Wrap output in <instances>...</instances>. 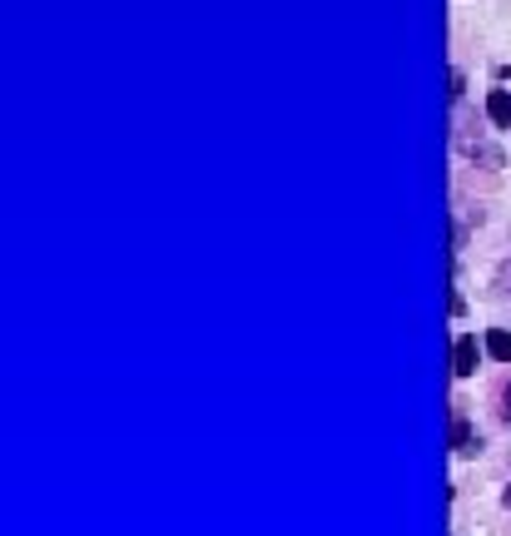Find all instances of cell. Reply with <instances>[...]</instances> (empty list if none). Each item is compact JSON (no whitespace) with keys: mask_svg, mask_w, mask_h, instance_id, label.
Instances as JSON below:
<instances>
[{"mask_svg":"<svg viewBox=\"0 0 511 536\" xmlns=\"http://www.w3.org/2000/svg\"><path fill=\"white\" fill-rule=\"evenodd\" d=\"M487 343H477V333H457L452 338V378H477Z\"/></svg>","mask_w":511,"mask_h":536,"instance_id":"6da1fadb","label":"cell"},{"mask_svg":"<svg viewBox=\"0 0 511 536\" xmlns=\"http://www.w3.org/2000/svg\"><path fill=\"white\" fill-rule=\"evenodd\" d=\"M452 452H457V457H477V452H482V437H477V427L467 422V412H452Z\"/></svg>","mask_w":511,"mask_h":536,"instance_id":"7a4b0ae2","label":"cell"},{"mask_svg":"<svg viewBox=\"0 0 511 536\" xmlns=\"http://www.w3.org/2000/svg\"><path fill=\"white\" fill-rule=\"evenodd\" d=\"M487 120L497 130H511V90H487Z\"/></svg>","mask_w":511,"mask_h":536,"instance_id":"3957f363","label":"cell"},{"mask_svg":"<svg viewBox=\"0 0 511 536\" xmlns=\"http://www.w3.org/2000/svg\"><path fill=\"white\" fill-rule=\"evenodd\" d=\"M482 343H487V358H492V363H511V328H487Z\"/></svg>","mask_w":511,"mask_h":536,"instance_id":"277c9868","label":"cell"},{"mask_svg":"<svg viewBox=\"0 0 511 536\" xmlns=\"http://www.w3.org/2000/svg\"><path fill=\"white\" fill-rule=\"evenodd\" d=\"M447 95H452V100L467 95V75H462V70H452V90H447Z\"/></svg>","mask_w":511,"mask_h":536,"instance_id":"5b68a950","label":"cell"},{"mask_svg":"<svg viewBox=\"0 0 511 536\" xmlns=\"http://www.w3.org/2000/svg\"><path fill=\"white\" fill-rule=\"evenodd\" d=\"M497 402H502V407H497V417H502V422H511V383L502 388V398H497Z\"/></svg>","mask_w":511,"mask_h":536,"instance_id":"8992f818","label":"cell"},{"mask_svg":"<svg viewBox=\"0 0 511 536\" xmlns=\"http://www.w3.org/2000/svg\"><path fill=\"white\" fill-rule=\"evenodd\" d=\"M502 507H511V487H507V492H502Z\"/></svg>","mask_w":511,"mask_h":536,"instance_id":"52a82bcc","label":"cell"}]
</instances>
